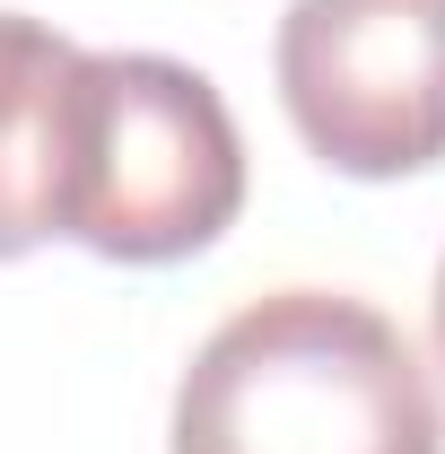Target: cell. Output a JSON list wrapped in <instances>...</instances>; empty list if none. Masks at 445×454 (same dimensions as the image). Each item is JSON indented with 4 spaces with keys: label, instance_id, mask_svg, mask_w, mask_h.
Listing matches in <instances>:
<instances>
[{
    "label": "cell",
    "instance_id": "3957f363",
    "mask_svg": "<svg viewBox=\"0 0 445 454\" xmlns=\"http://www.w3.org/2000/svg\"><path fill=\"white\" fill-rule=\"evenodd\" d=\"M279 106L332 175L445 167V0H288Z\"/></svg>",
    "mask_w": 445,
    "mask_h": 454
},
{
    "label": "cell",
    "instance_id": "5b68a950",
    "mask_svg": "<svg viewBox=\"0 0 445 454\" xmlns=\"http://www.w3.org/2000/svg\"><path fill=\"white\" fill-rule=\"evenodd\" d=\"M428 333H437V367H445V262H437V297H428Z\"/></svg>",
    "mask_w": 445,
    "mask_h": 454
},
{
    "label": "cell",
    "instance_id": "7a4b0ae2",
    "mask_svg": "<svg viewBox=\"0 0 445 454\" xmlns=\"http://www.w3.org/2000/svg\"><path fill=\"white\" fill-rule=\"evenodd\" d=\"M245 210V140L227 97L167 53H79L61 88L53 236L97 262H183Z\"/></svg>",
    "mask_w": 445,
    "mask_h": 454
},
{
    "label": "cell",
    "instance_id": "277c9868",
    "mask_svg": "<svg viewBox=\"0 0 445 454\" xmlns=\"http://www.w3.org/2000/svg\"><path fill=\"white\" fill-rule=\"evenodd\" d=\"M79 44L27 9H0V262L53 236V158H61V88Z\"/></svg>",
    "mask_w": 445,
    "mask_h": 454
},
{
    "label": "cell",
    "instance_id": "6da1fadb",
    "mask_svg": "<svg viewBox=\"0 0 445 454\" xmlns=\"http://www.w3.org/2000/svg\"><path fill=\"white\" fill-rule=\"evenodd\" d=\"M175 454H445V402L385 306L271 288L192 349Z\"/></svg>",
    "mask_w": 445,
    "mask_h": 454
}]
</instances>
